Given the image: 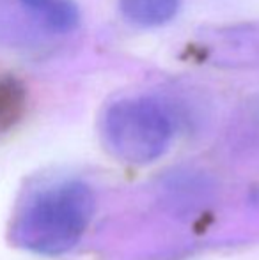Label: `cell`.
<instances>
[{
	"instance_id": "6",
	"label": "cell",
	"mask_w": 259,
	"mask_h": 260,
	"mask_svg": "<svg viewBox=\"0 0 259 260\" xmlns=\"http://www.w3.org/2000/svg\"><path fill=\"white\" fill-rule=\"evenodd\" d=\"M25 90L21 83L9 76H0V129L7 127L21 115Z\"/></svg>"
},
{
	"instance_id": "2",
	"label": "cell",
	"mask_w": 259,
	"mask_h": 260,
	"mask_svg": "<svg viewBox=\"0 0 259 260\" xmlns=\"http://www.w3.org/2000/svg\"><path fill=\"white\" fill-rule=\"evenodd\" d=\"M101 133L107 149L118 159L146 165L169 149L174 120L169 108L155 98H125L107 108Z\"/></svg>"
},
{
	"instance_id": "3",
	"label": "cell",
	"mask_w": 259,
	"mask_h": 260,
	"mask_svg": "<svg viewBox=\"0 0 259 260\" xmlns=\"http://www.w3.org/2000/svg\"><path fill=\"white\" fill-rule=\"evenodd\" d=\"M203 60L225 68L259 66V25H235L208 30L195 45Z\"/></svg>"
},
{
	"instance_id": "1",
	"label": "cell",
	"mask_w": 259,
	"mask_h": 260,
	"mask_svg": "<svg viewBox=\"0 0 259 260\" xmlns=\"http://www.w3.org/2000/svg\"><path fill=\"white\" fill-rule=\"evenodd\" d=\"M94 206V193L83 182L50 186L20 212L13 225V241L34 253L63 255L83 236Z\"/></svg>"
},
{
	"instance_id": "5",
	"label": "cell",
	"mask_w": 259,
	"mask_h": 260,
	"mask_svg": "<svg viewBox=\"0 0 259 260\" xmlns=\"http://www.w3.org/2000/svg\"><path fill=\"white\" fill-rule=\"evenodd\" d=\"M181 0H119L121 14L138 27H160L176 16Z\"/></svg>"
},
{
	"instance_id": "4",
	"label": "cell",
	"mask_w": 259,
	"mask_h": 260,
	"mask_svg": "<svg viewBox=\"0 0 259 260\" xmlns=\"http://www.w3.org/2000/svg\"><path fill=\"white\" fill-rule=\"evenodd\" d=\"M16 4L38 30L64 36L80 25V11L75 0H16Z\"/></svg>"
}]
</instances>
